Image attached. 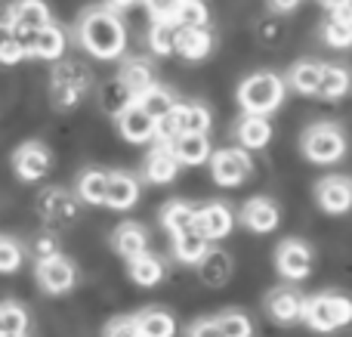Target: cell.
Masks as SVG:
<instances>
[{"mask_svg": "<svg viewBox=\"0 0 352 337\" xmlns=\"http://www.w3.org/2000/svg\"><path fill=\"white\" fill-rule=\"evenodd\" d=\"M318 84H322V62H316V59L294 62L285 80V87H291L300 96H318Z\"/></svg>", "mask_w": 352, "mask_h": 337, "instance_id": "24", "label": "cell"}, {"mask_svg": "<svg viewBox=\"0 0 352 337\" xmlns=\"http://www.w3.org/2000/svg\"><path fill=\"white\" fill-rule=\"evenodd\" d=\"M56 251H59V245H56L53 235H37L34 245H31V254H34L37 260H41V257H50V254H56Z\"/></svg>", "mask_w": 352, "mask_h": 337, "instance_id": "44", "label": "cell"}, {"mask_svg": "<svg viewBox=\"0 0 352 337\" xmlns=\"http://www.w3.org/2000/svg\"><path fill=\"white\" fill-rule=\"evenodd\" d=\"M300 309H303V297L294 288H275L266 297V313L272 316L278 325H291L300 319Z\"/></svg>", "mask_w": 352, "mask_h": 337, "instance_id": "22", "label": "cell"}, {"mask_svg": "<svg viewBox=\"0 0 352 337\" xmlns=\"http://www.w3.org/2000/svg\"><path fill=\"white\" fill-rule=\"evenodd\" d=\"M188 337H223V334H219L217 319H198L188 328Z\"/></svg>", "mask_w": 352, "mask_h": 337, "instance_id": "45", "label": "cell"}, {"mask_svg": "<svg viewBox=\"0 0 352 337\" xmlns=\"http://www.w3.org/2000/svg\"><path fill=\"white\" fill-rule=\"evenodd\" d=\"M349 90V72L343 65H322V84H318V96L322 99H343Z\"/></svg>", "mask_w": 352, "mask_h": 337, "instance_id": "34", "label": "cell"}, {"mask_svg": "<svg viewBox=\"0 0 352 337\" xmlns=\"http://www.w3.org/2000/svg\"><path fill=\"white\" fill-rule=\"evenodd\" d=\"M300 3H303V0H266L269 12H275V16H287V12H294Z\"/></svg>", "mask_w": 352, "mask_h": 337, "instance_id": "46", "label": "cell"}, {"mask_svg": "<svg viewBox=\"0 0 352 337\" xmlns=\"http://www.w3.org/2000/svg\"><path fill=\"white\" fill-rule=\"evenodd\" d=\"M300 319L306 322L316 331H337L352 319V303L343 294H318L303 301V309H300Z\"/></svg>", "mask_w": 352, "mask_h": 337, "instance_id": "4", "label": "cell"}, {"mask_svg": "<svg viewBox=\"0 0 352 337\" xmlns=\"http://www.w3.org/2000/svg\"><path fill=\"white\" fill-rule=\"evenodd\" d=\"M173 25H186V28H201V25H207L204 0H179V10H176V16H173Z\"/></svg>", "mask_w": 352, "mask_h": 337, "instance_id": "39", "label": "cell"}, {"mask_svg": "<svg viewBox=\"0 0 352 337\" xmlns=\"http://www.w3.org/2000/svg\"><path fill=\"white\" fill-rule=\"evenodd\" d=\"M115 124H118V133H121L127 142H136V146L152 142L155 133H158V121H155V118H148L136 102L124 105V109L115 115Z\"/></svg>", "mask_w": 352, "mask_h": 337, "instance_id": "14", "label": "cell"}, {"mask_svg": "<svg viewBox=\"0 0 352 337\" xmlns=\"http://www.w3.org/2000/svg\"><path fill=\"white\" fill-rule=\"evenodd\" d=\"M90 68L74 59H56V68L50 74V102L56 111H72L74 105H80V99L90 93Z\"/></svg>", "mask_w": 352, "mask_h": 337, "instance_id": "2", "label": "cell"}, {"mask_svg": "<svg viewBox=\"0 0 352 337\" xmlns=\"http://www.w3.org/2000/svg\"><path fill=\"white\" fill-rule=\"evenodd\" d=\"M275 270L287 279V282H303L312 272V251L306 241L285 239L275 248Z\"/></svg>", "mask_w": 352, "mask_h": 337, "instance_id": "10", "label": "cell"}, {"mask_svg": "<svg viewBox=\"0 0 352 337\" xmlns=\"http://www.w3.org/2000/svg\"><path fill=\"white\" fill-rule=\"evenodd\" d=\"M173 37H176L173 22H152V28H148V47H152L155 56H173Z\"/></svg>", "mask_w": 352, "mask_h": 337, "instance_id": "38", "label": "cell"}, {"mask_svg": "<svg viewBox=\"0 0 352 337\" xmlns=\"http://www.w3.org/2000/svg\"><path fill=\"white\" fill-rule=\"evenodd\" d=\"M0 337H25V334H0Z\"/></svg>", "mask_w": 352, "mask_h": 337, "instance_id": "50", "label": "cell"}, {"mask_svg": "<svg viewBox=\"0 0 352 337\" xmlns=\"http://www.w3.org/2000/svg\"><path fill=\"white\" fill-rule=\"evenodd\" d=\"M210 177L217 186L223 189H235L241 186L244 180L250 177L254 164H250V152H244L241 146H229V149H219V152H210Z\"/></svg>", "mask_w": 352, "mask_h": 337, "instance_id": "7", "label": "cell"}, {"mask_svg": "<svg viewBox=\"0 0 352 337\" xmlns=\"http://www.w3.org/2000/svg\"><path fill=\"white\" fill-rule=\"evenodd\" d=\"M34 276H37V285H41L47 294H68V291L74 288V282H78V270H74V263L59 251L37 260Z\"/></svg>", "mask_w": 352, "mask_h": 337, "instance_id": "8", "label": "cell"}, {"mask_svg": "<svg viewBox=\"0 0 352 337\" xmlns=\"http://www.w3.org/2000/svg\"><path fill=\"white\" fill-rule=\"evenodd\" d=\"M50 167H53V155L37 140L22 142V146L12 152V173H16L22 183H41L50 173Z\"/></svg>", "mask_w": 352, "mask_h": 337, "instance_id": "9", "label": "cell"}, {"mask_svg": "<svg viewBox=\"0 0 352 337\" xmlns=\"http://www.w3.org/2000/svg\"><path fill=\"white\" fill-rule=\"evenodd\" d=\"M167 142L173 149V158L186 167H198L210 158V140H207V133H179Z\"/></svg>", "mask_w": 352, "mask_h": 337, "instance_id": "21", "label": "cell"}, {"mask_svg": "<svg viewBox=\"0 0 352 337\" xmlns=\"http://www.w3.org/2000/svg\"><path fill=\"white\" fill-rule=\"evenodd\" d=\"M176 171H179V161L173 158V149L167 140H158L155 149L146 158V180L155 186H167L176 180Z\"/></svg>", "mask_w": 352, "mask_h": 337, "instance_id": "20", "label": "cell"}, {"mask_svg": "<svg viewBox=\"0 0 352 337\" xmlns=\"http://www.w3.org/2000/svg\"><path fill=\"white\" fill-rule=\"evenodd\" d=\"M25 59L22 41L12 34L10 25H0V65H19Z\"/></svg>", "mask_w": 352, "mask_h": 337, "instance_id": "40", "label": "cell"}, {"mask_svg": "<svg viewBox=\"0 0 352 337\" xmlns=\"http://www.w3.org/2000/svg\"><path fill=\"white\" fill-rule=\"evenodd\" d=\"M25 263V248L19 245L12 235H0V272L10 276V272H19Z\"/></svg>", "mask_w": 352, "mask_h": 337, "instance_id": "37", "label": "cell"}, {"mask_svg": "<svg viewBox=\"0 0 352 337\" xmlns=\"http://www.w3.org/2000/svg\"><path fill=\"white\" fill-rule=\"evenodd\" d=\"M207 245H210V241H207L201 232H195L192 226L173 232V254H176V260H179V263H186V266L198 263V260L204 257Z\"/></svg>", "mask_w": 352, "mask_h": 337, "instance_id": "29", "label": "cell"}, {"mask_svg": "<svg viewBox=\"0 0 352 337\" xmlns=\"http://www.w3.org/2000/svg\"><path fill=\"white\" fill-rule=\"evenodd\" d=\"M37 214L50 229H65L80 217V202L74 192L50 186V189H43L37 195Z\"/></svg>", "mask_w": 352, "mask_h": 337, "instance_id": "6", "label": "cell"}, {"mask_svg": "<svg viewBox=\"0 0 352 337\" xmlns=\"http://www.w3.org/2000/svg\"><path fill=\"white\" fill-rule=\"evenodd\" d=\"M133 325L140 337H173L176 322L167 309H142L140 316H133Z\"/></svg>", "mask_w": 352, "mask_h": 337, "instance_id": "27", "label": "cell"}, {"mask_svg": "<svg viewBox=\"0 0 352 337\" xmlns=\"http://www.w3.org/2000/svg\"><path fill=\"white\" fill-rule=\"evenodd\" d=\"M142 6L148 10L152 22H173L176 10H179V0H142Z\"/></svg>", "mask_w": 352, "mask_h": 337, "instance_id": "42", "label": "cell"}, {"mask_svg": "<svg viewBox=\"0 0 352 337\" xmlns=\"http://www.w3.org/2000/svg\"><path fill=\"white\" fill-rule=\"evenodd\" d=\"M322 37L328 47L334 50H346L352 43V19H349V10H337L324 19L322 25Z\"/></svg>", "mask_w": 352, "mask_h": 337, "instance_id": "32", "label": "cell"}, {"mask_svg": "<svg viewBox=\"0 0 352 337\" xmlns=\"http://www.w3.org/2000/svg\"><path fill=\"white\" fill-rule=\"evenodd\" d=\"M136 105H140L142 111H146L148 118H155V121H164L167 115L173 111V105H176V96L167 87H161V84H152L148 90H142L140 96L133 99Z\"/></svg>", "mask_w": 352, "mask_h": 337, "instance_id": "28", "label": "cell"}, {"mask_svg": "<svg viewBox=\"0 0 352 337\" xmlns=\"http://www.w3.org/2000/svg\"><path fill=\"white\" fill-rule=\"evenodd\" d=\"M19 41H22L25 56H34V59H47V62L62 59V56H65V47H68L65 31H62L56 22L43 25V28L31 31V34H22Z\"/></svg>", "mask_w": 352, "mask_h": 337, "instance_id": "11", "label": "cell"}, {"mask_svg": "<svg viewBox=\"0 0 352 337\" xmlns=\"http://www.w3.org/2000/svg\"><path fill=\"white\" fill-rule=\"evenodd\" d=\"M118 80H121L130 90V96L136 99L142 90H148V87L155 84V72L146 59H124L121 72H118Z\"/></svg>", "mask_w": 352, "mask_h": 337, "instance_id": "30", "label": "cell"}, {"mask_svg": "<svg viewBox=\"0 0 352 337\" xmlns=\"http://www.w3.org/2000/svg\"><path fill=\"white\" fill-rule=\"evenodd\" d=\"M235 226V214L229 210V204L223 202H207L201 208H195V220H192V229L201 232L207 241H219L232 232Z\"/></svg>", "mask_w": 352, "mask_h": 337, "instance_id": "12", "label": "cell"}, {"mask_svg": "<svg viewBox=\"0 0 352 337\" xmlns=\"http://www.w3.org/2000/svg\"><path fill=\"white\" fill-rule=\"evenodd\" d=\"M136 202H140V180L133 173L111 171L109 186H105V204L111 210H130Z\"/></svg>", "mask_w": 352, "mask_h": 337, "instance_id": "19", "label": "cell"}, {"mask_svg": "<svg viewBox=\"0 0 352 337\" xmlns=\"http://www.w3.org/2000/svg\"><path fill=\"white\" fill-rule=\"evenodd\" d=\"M213 50V34L207 25L201 28H186V25H176V37H173V53H179L182 59L198 62L207 59Z\"/></svg>", "mask_w": 352, "mask_h": 337, "instance_id": "17", "label": "cell"}, {"mask_svg": "<svg viewBox=\"0 0 352 337\" xmlns=\"http://www.w3.org/2000/svg\"><path fill=\"white\" fill-rule=\"evenodd\" d=\"M50 22H53L50 19V6L43 0H12L10 3V25L16 37L31 34V31L43 28Z\"/></svg>", "mask_w": 352, "mask_h": 337, "instance_id": "16", "label": "cell"}, {"mask_svg": "<svg viewBox=\"0 0 352 337\" xmlns=\"http://www.w3.org/2000/svg\"><path fill=\"white\" fill-rule=\"evenodd\" d=\"M111 248H115V251L121 254L124 260H130V257H136V254L148 251V232H146V226H142V223H133V220L121 223V226L111 232Z\"/></svg>", "mask_w": 352, "mask_h": 337, "instance_id": "23", "label": "cell"}, {"mask_svg": "<svg viewBox=\"0 0 352 337\" xmlns=\"http://www.w3.org/2000/svg\"><path fill=\"white\" fill-rule=\"evenodd\" d=\"M316 202L324 214H346L352 204V180L343 173H331V177L318 180L316 183Z\"/></svg>", "mask_w": 352, "mask_h": 337, "instance_id": "13", "label": "cell"}, {"mask_svg": "<svg viewBox=\"0 0 352 337\" xmlns=\"http://www.w3.org/2000/svg\"><path fill=\"white\" fill-rule=\"evenodd\" d=\"M78 41L96 59H121L127 50V28L121 12L109 6H90L78 19Z\"/></svg>", "mask_w": 352, "mask_h": 337, "instance_id": "1", "label": "cell"}, {"mask_svg": "<svg viewBox=\"0 0 352 337\" xmlns=\"http://www.w3.org/2000/svg\"><path fill=\"white\" fill-rule=\"evenodd\" d=\"M241 223L250 232H260V235L275 232L281 223V208L269 195H254L241 204Z\"/></svg>", "mask_w": 352, "mask_h": 337, "instance_id": "15", "label": "cell"}, {"mask_svg": "<svg viewBox=\"0 0 352 337\" xmlns=\"http://www.w3.org/2000/svg\"><path fill=\"white\" fill-rule=\"evenodd\" d=\"M105 186H109V173L99 171V167H87L78 177V202L84 204H105Z\"/></svg>", "mask_w": 352, "mask_h": 337, "instance_id": "31", "label": "cell"}, {"mask_svg": "<svg viewBox=\"0 0 352 337\" xmlns=\"http://www.w3.org/2000/svg\"><path fill=\"white\" fill-rule=\"evenodd\" d=\"M0 25H10V3H0Z\"/></svg>", "mask_w": 352, "mask_h": 337, "instance_id": "49", "label": "cell"}, {"mask_svg": "<svg viewBox=\"0 0 352 337\" xmlns=\"http://www.w3.org/2000/svg\"><path fill=\"white\" fill-rule=\"evenodd\" d=\"M0 334H3V328H0Z\"/></svg>", "mask_w": 352, "mask_h": 337, "instance_id": "51", "label": "cell"}, {"mask_svg": "<svg viewBox=\"0 0 352 337\" xmlns=\"http://www.w3.org/2000/svg\"><path fill=\"white\" fill-rule=\"evenodd\" d=\"M285 78L275 72H254L238 84V105L244 115H272L285 102Z\"/></svg>", "mask_w": 352, "mask_h": 337, "instance_id": "3", "label": "cell"}, {"mask_svg": "<svg viewBox=\"0 0 352 337\" xmlns=\"http://www.w3.org/2000/svg\"><path fill=\"white\" fill-rule=\"evenodd\" d=\"M195 220V204L192 202H182V198H173V202H167L164 208H161V226L167 229V232H179V229H188Z\"/></svg>", "mask_w": 352, "mask_h": 337, "instance_id": "33", "label": "cell"}, {"mask_svg": "<svg viewBox=\"0 0 352 337\" xmlns=\"http://www.w3.org/2000/svg\"><path fill=\"white\" fill-rule=\"evenodd\" d=\"M133 3H140V0H105V6L109 10H115V12H124V10H130Z\"/></svg>", "mask_w": 352, "mask_h": 337, "instance_id": "47", "label": "cell"}, {"mask_svg": "<svg viewBox=\"0 0 352 337\" xmlns=\"http://www.w3.org/2000/svg\"><path fill=\"white\" fill-rule=\"evenodd\" d=\"M235 140L244 152H260L272 142V124L266 115H241L235 124Z\"/></svg>", "mask_w": 352, "mask_h": 337, "instance_id": "18", "label": "cell"}, {"mask_svg": "<svg viewBox=\"0 0 352 337\" xmlns=\"http://www.w3.org/2000/svg\"><path fill=\"white\" fill-rule=\"evenodd\" d=\"M133 102V96H130V90L121 84V80H109L105 84V90H102V105H105V111H111V115H118V111L124 109V105H130Z\"/></svg>", "mask_w": 352, "mask_h": 337, "instance_id": "41", "label": "cell"}, {"mask_svg": "<svg viewBox=\"0 0 352 337\" xmlns=\"http://www.w3.org/2000/svg\"><path fill=\"white\" fill-rule=\"evenodd\" d=\"M0 328H3V334H25L28 331V313H25L22 303H16V301L0 303Z\"/></svg>", "mask_w": 352, "mask_h": 337, "instance_id": "35", "label": "cell"}, {"mask_svg": "<svg viewBox=\"0 0 352 337\" xmlns=\"http://www.w3.org/2000/svg\"><path fill=\"white\" fill-rule=\"evenodd\" d=\"M217 325L223 337H254V325L241 309H226L223 316H217Z\"/></svg>", "mask_w": 352, "mask_h": 337, "instance_id": "36", "label": "cell"}, {"mask_svg": "<svg viewBox=\"0 0 352 337\" xmlns=\"http://www.w3.org/2000/svg\"><path fill=\"white\" fill-rule=\"evenodd\" d=\"M127 272L140 288H155V285L164 279V260L152 251H142L127 260Z\"/></svg>", "mask_w": 352, "mask_h": 337, "instance_id": "25", "label": "cell"}, {"mask_svg": "<svg viewBox=\"0 0 352 337\" xmlns=\"http://www.w3.org/2000/svg\"><path fill=\"white\" fill-rule=\"evenodd\" d=\"M303 155L312 161V164H334L346 155V136L337 124L328 121H318L312 127H306L303 133Z\"/></svg>", "mask_w": 352, "mask_h": 337, "instance_id": "5", "label": "cell"}, {"mask_svg": "<svg viewBox=\"0 0 352 337\" xmlns=\"http://www.w3.org/2000/svg\"><path fill=\"white\" fill-rule=\"evenodd\" d=\"M105 337H140L136 334V325H133V316H121V319L109 322Z\"/></svg>", "mask_w": 352, "mask_h": 337, "instance_id": "43", "label": "cell"}, {"mask_svg": "<svg viewBox=\"0 0 352 337\" xmlns=\"http://www.w3.org/2000/svg\"><path fill=\"white\" fill-rule=\"evenodd\" d=\"M195 266H198V272H201V282L210 285V288H219V285H226V282H229V276H232L229 254L213 251V248H207L204 257H201Z\"/></svg>", "mask_w": 352, "mask_h": 337, "instance_id": "26", "label": "cell"}, {"mask_svg": "<svg viewBox=\"0 0 352 337\" xmlns=\"http://www.w3.org/2000/svg\"><path fill=\"white\" fill-rule=\"evenodd\" d=\"M328 12H337V10H349V0H318Z\"/></svg>", "mask_w": 352, "mask_h": 337, "instance_id": "48", "label": "cell"}]
</instances>
